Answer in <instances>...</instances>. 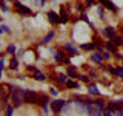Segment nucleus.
I'll list each match as a JSON object with an SVG mask.
<instances>
[{"label": "nucleus", "instance_id": "34", "mask_svg": "<svg viewBox=\"0 0 123 116\" xmlns=\"http://www.w3.org/2000/svg\"><path fill=\"white\" fill-rule=\"evenodd\" d=\"M86 3H88V5H86V6H91V5H92V0H88V2H86Z\"/></svg>", "mask_w": 123, "mask_h": 116}, {"label": "nucleus", "instance_id": "1", "mask_svg": "<svg viewBox=\"0 0 123 116\" xmlns=\"http://www.w3.org/2000/svg\"><path fill=\"white\" fill-rule=\"evenodd\" d=\"M11 96H12V107L17 108L23 104V90L17 87H12L11 88Z\"/></svg>", "mask_w": 123, "mask_h": 116}, {"label": "nucleus", "instance_id": "9", "mask_svg": "<svg viewBox=\"0 0 123 116\" xmlns=\"http://www.w3.org/2000/svg\"><path fill=\"white\" fill-rule=\"evenodd\" d=\"M89 113H91V116H103L102 108H98V107H95V108H89Z\"/></svg>", "mask_w": 123, "mask_h": 116}, {"label": "nucleus", "instance_id": "36", "mask_svg": "<svg viewBox=\"0 0 123 116\" xmlns=\"http://www.w3.org/2000/svg\"><path fill=\"white\" fill-rule=\"evenodd\" d=\"M2 33H3V29H2V28H0V34H2Z\"/></svg>", "mask_w": 123, "mask_h": 116}, {"label": "nucleus", "instance_id": "25", "mask_svg": "<svg viewBox=\"0 0 123 116\" xmlns=\"http://www.w3.org/2000/svg\"><path fill=\"white\" fill-rule=\"evenodd\" d=\"M66 85H68L69 88H74V87H77V85H75L74 82H72V80H68V82H66Z\"/></svg>", "mask_w": 123, "mask_h": 116}, {"label": "nucleus", "instance_id": "5", "mask_svg": "<svg viewBox=\"0 0 123 116\" xmlns=\"http://www.w3.org/2000/svg\"><path fill=\"white\" fill-rule=\"evenodd\" d=\"M48 19H49V22H51V23H54V25L60 23V17L55 13H52V11H49V13H48Z\"/></svg>", "mask_w": 123, "mask_h": 116}, {"label": "nucleus", "instance_id": "24", "mask_svg": "<svg viewBox=\"0 0 123 116\" xmlns=\"http://www.w3.org/2000/svg\"><path fill=\"white\" fill-rule=\"evenodd\" d=\"M117 76H120V77H123V67H120V68H117Z\"/></svg>", "mask_w": 123, "mask_h": 116}, {"label": "nucleus", "instance_id": "38", "mask_svg": "<svg viewBox=\"0 0 123 116\" xmlns=\"http://www.w3.org/2000/svg\"><path fill=\"white\" fill-rule=\"evenodd\" d=\"M0 60H2V59H0Z\"/></svg>", "mask_w": 123, "mask_h": 116}, {"label": "nucleus", "instance_id": "20", "mask_svg": "<svg viewBox=\"0 0 123 116\" xmlns=\"http://www.w3.org/2000/svg\"><path fill=\"white\" fill-rule=\"evenodd\" d=\"M46 104H48V98H46V96H42L40 98V105H46Z\"/></svg>", "mask_w": 123, "mask_h": 116}, {"label": "nucleus", "instance_id": "16", "mask_svg": "<svg viewBox=\"0 0 123 116\" xmlns=\"http://www.w3.org/2000/svg\"><path fill=\"white\" fill-rule=\"evenodd\" d=\"M89 93H91V94H98V90H97V87H95L94 84L89 85Z\"/></svg>", "mask_w": 123, "mask_h": 116}, {"label": "nucleus", "instance_id": "37", "mask_svg": "<svg viewBox=\"0 0 123 116\" xmlns=\"http://www.w3.org/2000/svg\"><path fill=\"white\" fill-rule=\"evenodd\" d=\"M0 73H2V70H0Z\"/></svg>", "mask_w": 123, "mask_h": 116}, {"label": "nucleus", "instance_id": "10", "mask_svg": "<svg viewBox=\"0 0 123 116\" xmlns=\"http://www.w3.org/2000/svg\"><path fill=\"white\" fill-rule=\"evenodd\" d=\"M60 22L62 23H66L68 22V14H66V9H65V8H62V9H60Z\"/></svg>", "mask_w": 123, "mask_h": 116}, {"label": "nucleus", "instance_id": "17", "mask_svg": "<svg viewBox=\"0 0 123 116\" xmlns=\"http://www.w3.org/2000/svg\"><path fill=\"white\" fill-rule=\"evenodd\" d=\"M92 59H94L95 62H102L103 56H102V54H98V53H94V54H92Z\"/></svg>", "mask_w": 123, "mask_h": 116}, {"label": "nucleus", "instance_id": "29", "mask_svg": "<svg viewBox=\"0 0 123 116\" xmlns=\"http://www.w3.org/2000/svg\"><path fill=\"white\" fill-rule=\"evenodd\" d=\"M0 6H2V9H3V11H8V6L5 5V2H0Z\"/></svg>", "mask_w": 123, "mask_h": 116}, {"label": "nucleus", "instance_id": "8", "mask_svg": "<svg viewBox=\"0 0 123 116\" xmlns=\"http://www.w3.org/2000/svg\"><path fill=\"white\" fill-rule=\"evenodd\" d=\"M98 2H102L103 5H105L106 8H109V9H112V11H117V6H115L112 2H109V0H98Z\"/></svg>", "mask_w": 123, "mask_h": 116}, {"label": "nucleus", "instance_id": "3", "mask_svg": "<svg viewBox=\"0 0 123 116\" xmlns=\"http://www.w3.org/2000/svg\"><path fill=\"white\" fill-rule=\"evenodd\" d=\"M65 101H60V99H57V101H52V102H49V105H51V110L54 111V113H59V111L62 110V108L65 107Z\"/></svg>", "mask_w": 123, "mask_h": 116}, {"label": "nucleus", "instance_id": "19", "mask_svg": "<svg viewBox=\"0 0 123 116\" xmlns=\"http://www.w3.org/2000/svg\"><path fill=\"white\" fill-rule=\"evenodd\" d=\"M82 48L83 50H94V44H83Z\"/></svg>", "mask_w": 123, "mask_h": 116}, {"label": "nucleus", "instance_id": "30", "mask_svg": "<svg viewBox=\"0 0 123 116\" xmlns=\"http://www.w3.org/2000/svg\"><path fill=\"white\" fill-rule=\"evenodd\" d=\"M51 94L52 96H57V94H59V91H57L55 88H51Z\"/></svg>", "mask_w": 123, "mask_h": 116}, {"label": "nucleus", "instance_id": "13", "mask_svg": "<svg viewBox=\"0 0 123 116\" xmlns=\"http://www.w3.org/2000/svg\"><path fill=\"white\" fill-rule=\"evenodd\" d=\"M34 76H36V79L37 80H45L46 77H45V74L42 71H38V70H36V71H34Z\"/></svg>", "mask_w": 123, "mask_h": 116}, {"label": "nucleus", "instance_id": "7", "mask_svg": "<svg viewBox=\"0 0 123 116\" xmlns=\"http://www.w3.org/2000/svg\"><path fill=\"white\" fill-rule=\"evenodd\" d=\"M15 8H17L20 13H23V14H31V9L28 6H23V5H20V3H15Z\"/></svg>", "mask_w": 123, "mask_h": 116}, {"label": "nucleus", "instance_id": "22", "mask_svg": "<svg viewBox=\"0 0 123 116\" xmlns=\"http://www.w3.org/2000/svg\"><path fill=\"white\" fill-rule=\"evenodd\" d=\"M68 74H69V76H74V77H77V73H75V70H72L71 67L68 68Z\"/></svg>", "mask_w": 123, "mask_h": 116}, {"label": "nucleus", "instance_id": "23", "mask_svg": "<svg viewBox=\"0 0 123 116\" xmlns=\"http://www.w3.org/2000/svg\"><path fill=\"white\" fill-rule=\"evenodd\" d=\"M59 80H60V82H68V77L65 74H59Z\"/></svg>", "mask_w": 123, "mask_h": 116}, {"label": "nucleus", "instance_id": "35", "mask_svg": "<svg viewBox=\"0 0 123 116\" xmlns=\"http://www.w3.org/2000/svg\"><path fill=\"white\" fill-rule=\"evenodd\" d=\"M0 108H2V99H0Z\"/></svg>", "mask_w": 123, "mask_h": 116}, {"label": "nucleus", "instance_id": "31", "mask_svg": "<svg viewBox=\"0 0 123 116\" xmlns=\"http://www.w3.org/2000/svg\"><path fill=\"white\" fill-rule=\"evenodd\" d=\"M82 80H83V82H89V77H88V76H82Z\"/></svg>", "mask_w": 123, "mask_h": 116}, {"label": "nucleus", "instance_id": "12", "mask_svg": "<svg viewBox=\"0 0 123 116\" xmlns=\"http://www.w3.org/2000/svg\"><path fill=\"white\" fill-rule=\"evenodd\" d=\"M111 42H112L114 45H117V46H118V45H122V44H123V39H122V37H118V36H114V37H111Z\"/></svg>", "mask_w": 123, "mask_h": 116}, {"label": "nucleus", "instance_id": "27", "mask_svg": "<svg viewBox=\"0 0 123 116\" xmlns=\"http://www.w3.org/2000/svg\"><path fill=\"white\" fill-rule=\"evenodd\" d=\"M103 116H112V110H109V108H108L105 113H103Z\"/></svg>", "mask_w": 123, "mask_h": 116}, {"label": "nucleus", "instance_id": "18", "mask_svg": "<svg viewBox=\"0 0 123 116\" xmlns=\"http://www.w3.org/2000/svg\"><path fill=\"white\" fill-rule=\"evenodd\" d=\"M103 105H105V101H103V99H97V101H95V107L103 108Z\"/></svg>", "mask_w": 123, "mask_h": 116}, {"label": "nucleus", "instance_id": "2", "mask_svg": "<svg viewBox=\"0 0 123 116\" xmlns=\"http://www.w3.org/2000/svg\"><path fill=\"white\" fill-rule=\"evenodd\" d=\"M23 102L25 104H34L37 102V94L32 90H25L23 91Z\"/></svg>", "mask_w": 123, "mask_h": 116}, {"label": "nucleus", "instance_id": "32", "mask_svg": "<svg viewBox=\"0 0 123 116\" xmlns=\"http://www.w3.org/2000/svg\"><path fill=\"white\" fill-rule=\"evenodd\" d=\"M108 57H109V53L105 51V53H103V59H108Z\"/></svg>", "mask_w": 123, "mask_h": 116}, {"label": "nucleus", "instance_id": "6", "mask_svg": "<svg viewBox=\"0 0 123 116\" xmlns=\"http://www.w3.org/2000/svg\"><path fill=\"white\" fill-rule=\"evenodd\" d=\"M103 34L111 39V37H114V36H115V29L112 28V26H106V28L103 29Z\"/></svg>", "mask_w": 123, "mask_h": 116}, {"label": "nucleus", "instance_id": "21", "mask_svg": "<svg viewBox=\"0 0 123 116\" xmlns=\"http://www.w3.org/2000/svg\"><path fill=\"white\" fill-rule=\"evenodd\" d=\"M6 51L9 53V54H14V53H15V45H9V46H8V50H6Z\"/></svg>", "mask_w": 123, "mask_h": 116}, {"label": "nucleus", "instance_id": "26", "mask_svg": "<svg viewBox=\"0 0 123 116\" xmlns=\"http://www.w3.org/2000/svg\"><path fill=\"white\" fill-rule=\"evenodd\" d=\"M108 48H109L111 51H115V45H114V44H111V42L108 44Z\"/></svg>", "mask_w": 123, "mask_h": 116}, {"label": "nucleus", "instance_id": "11", "mask_svg": "<svg viewBox=\"0 0 123 116\" xmlns=\"http://www.w3.org/2000/svg\"><path fill=\"white\" fill-rule=\"evenodd\" d=\"M65 50H68V51H69V56H75V54H77V50L72 45H69V44L65 45Z\"/></svg>", "mask_w": 123, "mask_h": 116}, {"label": "nucleus", "instance_id": "4", "mask_svg": "<svg viewBox=\"0 0 123 116\" xmlns=\"http://www.w3.org/2000/svg\"><path fill=\"white\" fill-rule=\"evenodd\" d=\"M108 108H109V110H112V111H120L122 108H123V102H122V101L109 102V104H108Z\"/></svg>", "mask_w": 123, "mask_h": 116}, {"label": "nucleus", "instance_id": "33", "mask_svg": "<svg viewBox=\"0 0 123 116\" xmlns=\"http://www.w3.org/2000/svg\"><path fill=\"white\" fill-rule=\"evenodd\" d=\"M117 116H123V110H120V111H117Z\"/></svg>", "mask_w": 123, "mask_h": 116}, {"label": "nucleus", "instance_id": "15", "mask_svg": "<svg viewBox=\"0 0 123 116\" xmlns=\"http://www.w3.org/2000/svg\"><path fill=\"white\" fill-rule=\"evenodd\" d=\"M52 36H54V31H51V33H49L48 36H46V37L43 39V40H42V44H43V45H45V44H48V42H49V40L52 39Z\"/></svg>", "mask_w": 123, "mask_h": 116}, {"label": "nucleus", "instance_id": "14", "mask_svg": "<svg viewBox=\"0 0 123 116\" xmlns=\"http://www.w3.org/2000/svg\"><path fill=\"white\" fill-rule=\"evenodd\" d=\"M17 65H18V60L15 59V57H14V59H11V62H9V68L11 70H17Z\"/></svg>", "mask_w": 123, "mask_h": 116}, {"label": "nucleus", "instance_id": "28", "mask_svg": "<svg viewBox=\"0 0 123 116\" xmlns=\"http://www.w3.org/2000/svg\"><path fill=\"white\" fill-rule=\"evenodd\" d=\"M12 115V107H8V110H6V116H11Z\"/></svg>", "mask_w": 123, "mask_h": 116}]
</instances>
